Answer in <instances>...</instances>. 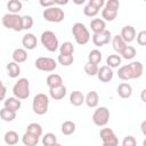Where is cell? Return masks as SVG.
Returning <instances> with one entry per match:
<instances>
[{"label": "cell", "instance_id": "20", "mask_svg": "<svg viewBox=\"0 0 146 146\" xmlns=\"http://www.w3.org/2000/svg\"><path fill=\"white\" fill-rule=\"evenodd\" d=\"M116 92L121 98H129L132 95V88H131V86L129 83L123 82V83L119 84V87L116 89Z\"/></svg>", "mask_w": 146, "mask_h": 146}, {"label": "cell", "instance_id": "9", "mask_svg": "<svg viewBox=\"0 0 146 146\" xmlns=\"http://www.w3.org/2000/svg\"><path fill=\"white\" fill-rule=\"evenodd\" d=\"M99 136L103 140V144H111V145H115V146H117V144H119L117 137L115 136L114 131L110 128H103L99 132Z\"/></svg>", "mask_w": 146, "mask_h": 146}, {"label": "cell", "instance_id": "12", "mask_svg": "<svg viewBox=\"0 0 146 146\" xmlns=\"http://www.w3.org/2000/svg\"><path fill=\"white\" fill-rule=\"evenodd\" d=\"M121 38L125 41V43H129V42H132L135 39H136V30L133 26L131 25H125L122 27L121 30Z\"/></svg>", "mask_w": 146, "mask_h": 146}, {"label": "cell", "instance_id": "27", "mask_svg": "<svg viewBox=\"0 0 146 146\" xmlns=\"http://www.w3.org/2000/svg\"><path fill=\"white\" fill-rule=\"evenodd\" d=\"M74 52V46L72 42L66 41L64 42L60 47H59V55H64V56H73Z\"/></svg>", "mask_w": 146, "mask_h": 146}, {"label": "cell", "instance_id": "38", "mask_svg": "<svg viewBox=\"0 0 146 146\" xmlns=\"http://www.w3.org/2000/svg\"><path fill=\"white\" fill-rule=\"evenodd\" d=\"M98 70H99V67H98V65H96V64H92V63H87L86 65H84V72L88 74V75H91V76H94V75H97L98 74Z\"/></svg>", "mask_w": 146, "mask_h": 146}, {"label": "cell", "instance_id": "34", "mask_svg": "<svg viewBox=\"0 0 146 146\" xmlns=\"http://www.w3.org/2000/svg\"><path fill=\"white\" fill-rule=\"evenodd\" d=\"M102 60V52L98 50V49H94L89 52L88 55V62L89 63H92V64H99Z\"/></svg>", "mask_w": 146, "mask_h": 146}, {"label": "cell", "instance_id": "13", "mask_svg": "<svg viewBox=\"0 0 146 146\" xmlns=\"http://www.w3.org/2000/svg\"><path fill=\"white\" fill-rule=\"evenodd\" d=\"M22 44L25 49L27 50H32L36 47L38 44V40H36V36L33 34V33H26L23 39H22Z\"/></svg>", "mask_w": 146, "mask_h": 146}, {"label": "cell", "instance_id": "24", "mask_svg": "<svg viewBox=\"0 0 146 146\" xmlns=\"http://www.w3.org/2000/svg\"><path fill=\"white\" fill-rule=\"evenodd\" d=\"M18 133L16 132V131H14V130H9V131H7L6 133H5V136H3V140H5V143L7 144V145H9V146H13V145H16L17 143H18Z\"/></svg>", "mask_w": 146, "mask_h": 146}, {"label": "cell", "instance_id": "42", "mask_svg": "<svg viewBox=\"0 0 146 146\" xmlns=\"http://www.w3.org/2000/svg\"><path fill=\"white\" fill-rule=\"evenodd\" d=\"M122 146H137V140L132 136H127L122 140Z\"/></svg>", "mask_w": 146, "mask_h": 146}, {"label": "cell", "instance_id": "17", "mask_svg": "<svg viewBox=\"0 0 146 146\" xmlns=\"http://www.w3.org/2000/svg\"><path fill=\"white\" fill-rule=\"evenodd\" d=\"M86 102V97L83 96V94L79 90H74L71 92L70 95V103L73 106H81L83 103Z\"/></svg>", "mask_w": 146, "mask_h": 146}, {"label": "cell", "instance_id": "15", "mask_svg": "<svg viewBox=\"0 0 146 146\" xmlns=\"http://www.w3.org/2000/svg\"><path fill=\"white\" fill-rule=\"evenodd\" d=\"M129 68H130V72H131V75H132V79H138L143 75V72H144V66L140 62H132L130 64H128Z\"/></svg>", "mask_w": 146, "mask_h": 146}, {"label": "cell", "instance_id": "44", "mask_svg": "<svg viewBox=\"0 0 146 146\" xmlns=\"http://www.w3.org/2000/svg\"><path fill=\"white\" fill-rule=\"evenodd\" d=\"M105 7L117 10V9H119V7H120V2H119L117 0H108V1L105 3Z\"/></svg>", "mask_w": 146, "mask_h": 146}, {"label": "cell", "instance_id": "23", "mask_svg": "<svg viewBox=\"0 0 146 146\" xmlns=\"http://www.w3.org/2000/svg\"><path fill=\"white\" fill-rule=\"evenodd\" d=\"M15 63L19 64V63H24L26 59H27V52L25 49L23 48H16L14 51H13V55H11Z\"/></svg>", "mask_w": 146, "mask_h": 146}, {"label": "cell", "instance_id": "45", "mask_svg": "<svg viewBox=\"0 0 146 146\" xmlns=\"http://www.w3.org/2000/svg\"><path fill=\"white\" fill-rule=\"evenodd\" d=\"M89 3L92 5L94 7H96L97 9H100V8L105 5L104 0H89Z\"/></svg>", "mask_w": 146, "mask_h": 146}, {"label": "cell", "instance_id": "36", "mask_svg": "<svg viewBox=\"0 0 146 146\" xmlns=\"http://www.w3.org/2000/svg\"><path fill=\"white\" fill-rule=\"evenodd\" d=\"M56 143H57V137L51 132H48L42 137V145L43 146H52Z\"/></svg>", "mask_w": 146, "mask_h": 146}, {"label": "cell", "instance_id": "25", "mask_svg": "<svg viewBox=\"0 0 146 146\" xmlns=\"http://www.w3.org/2000/svg\"><path fill=\"white\" fill-rule=\"evenodd\" d=\"M22 141L25 146H36L38 143H39V137H36L34 135H31L29 132H25L22 137Z\"/></svg>", "mask_w": 146, "mask_h": 146}, {"label": "cell", "instance_id": "47", "mask_svg": "<svg viewBox=\"0 0 146 146\" xmlns=\"http://www.w3.org/2000/svg\"><path fill=\"white\" fill-rule=\"evenodd\" d=\"M140 130H141L143 135L146 137V120H144V121L140 123Z\"/></svg>", "mask_w": 146, "mask_h": 146}, {"label": "cell", "instance_id": "2", "mask_svg": "<svg viewBox=\"0 0 146 146\" xmlns=\"http://www.w3.org/2000/svg\"><path fill=\"white\" fill-rule=\"evenodd\" d=\"M72 34L76 41L78 44H87L90 40V33L89 30L84 26V24L82 23H75L72 26Z\"/></svg>", "mask_w": 146, "mask_h": 146}, {"label": "cell", "instance_id": "10", "mask_svg": "<svg viewBox=\"0 0 146 146\" xmlns=\"http://www.w3.org/2000/svg\"><path fill=\"white\" fill-rule=\"evenodd\" d=\"M112 38V34L108 30H105L104 32H100V33H95L92 35V42L96 47H103L105 44H107L110 42Z\"/></svg>", "mask_w": 146, "mask_h": 146}, {"label": "cell", "instance_id": "48", "mask_svg": "<svg viewBox=\"0 0 146 146\" xmlns=\"http://www.w3.org/2000/svg\"><path fill=\"white\" fill-rule=\"evenodd\" d=\"M140 98H141V100H143L144 103H146V88L143 89V91L140 92Z\"/></svg>", "mask_w": 146, "mask_h": 146}, {"label": "cell", "instance_id": "11", "mask_svg": "<svg viewBox=\"0 0 146 146\" xmlns=\"http://www.w3.org/2000/svg\"><path fill=\"white\" fill-rule=\"evenodd\" d=\"M113 75H114V73H113L112 68L110 66H107V65H104V66H100L99 67L97 78L102 82H110L113 79Z\"/></svg>", "mask_w": 146, "mask_h": 146}, {"label": "cell", "instance_id": "4", "mask_svg": "<svg viewBox=\"0 0 146 146\" xmlns=\"http://www.w3.org/2000/svg\"><path fill=\"white\" fill-rule=\"evenodd\" d=\"M14 97L18 99H26L30 96V82L26 78H21L13 87Z\"/></svg>", "mask_w": 146, "mask_h": 146}, {"label": "cell", "instance_id": "49", "mask_svg": "<svg viewBox=\"0 0 146 146\" xmlns=\"http://www.w3.org/2000/svg\"><path fill=\"white\" fill-rule=\"evenodd\" d=\"M5 95H6V87H5V84L2 83V91H1V99H3V98H5Z\"/></svg>", "mask_w": 146, "mask_h": 146}, {"label": "cell", "instance_id": "46", "mask_svg": "<svg viewBox=\"0 0 146 146\" xmlns=\"http://www.w3.org/2000/svg\"><path fill=\"white\" fill-rule=\"evenodd\" d=\"M40 5L47 9V8L54 7V6L56 5V2H55V0H51V1H44V0H40Z\"/></svg>", "mask_w": 146, "mask_h": 146}, {"label": "cell", "instance_id": "29", "mask_svg": "<svg viewBox=\"0 0 146 146\" xmlns=\"http://www.w3.org/2000/svg\"><path fill=\"white\" fill-rule=\"evenodd\" d=\"M117 16V10L115 9H111V8H107L105 7L103 10H102V17L104 21H108V22H112L116 18Z\"/></svg>", "mask_w": 146, "mask_h": 146}, {"label": "cell", "instance_id": "6", "mask_svg": "<svg viewBox=\"0 0 146 146\" xmlns=\"http://www.w3.org/2000/svg\"><path fill=\"white\" fill-rule=\"evenodd\" d=\"M42 16L46 21L48 22H51V23H59L64 19L65 17V14H64V10L60 8V7H50V8H47L43 10L42 13Z\"/></svg>", "mask_w": 146, "mask_h": 146}, {"label": "cell", "instance_id": "8", "mask_svg": "<svg viewBox=\"0 0 146 146\" xmlns=\"http://www.w3.org/2000/svg\"><path fill=\"white\" fill-rule=\"evenodd\" d=\"M34 65L38 70L43 71V72H52L57 67L56 60L50 57H39L35 59Z\"/></svg>", "mask_w": 146, "mask_h": 146}, {"label": "cell", "instance_id": "41", "mask_svg": "<svg viewBox=\"0 0 146 146\" xmlns=\"http://www.w3.org/2000/svg\"><path fill=\"white\" fill-rule=\"evenodd\" d=\"M22 22H23V30H30L33 26V18L30 15L22 16Z\"/></svg>", "mask_w": 146, "mask_h": 146}, {"label": "cell", "instance_id": "28", "mask_svg": "<svg viewBox=\"0 0 146 146\" xmlns=\"http://www.w3.org/2000/svg\"><path fill=\"white\" fill-rule=\"evenodd\" d=\"M0 117H1V120L6 121V122H11L16 119V112L10 111L6 107H2L0 111Z\"/></svg>", "mask_w": 146, "mask_h": 146}, {"label": "cell", "instance_id": "37", "mask_svg": "<svg viewBox=\"0 0 146 146\" xmlns=\"http://www.w3.org/2000/svg\"><path fill=\"white\" fill-rule=\"evenodd\" d=\"M99 13V9H97L96 7H94L92 5H90L89 2L84 6V8H83V14L86 15V16H88V17H94V16H96L97 14Z\"/></svg>", "mask_w": 146, "mask_h": 146}, {"label": "cell", "instance_id": "51", "mask_svg": "<svg viewBox=\"0 0 146 146\" xmlns=\"http://www.w3.org/2000/svg\"><path fill=\"white\" fill-rule=\"evenodd\" d=\"M143 146H146V138L143 140Z\"/></svg>", "mask_w": 146, "mask_h": 146}, {"label": "cell", "instance_id": "39", "mask_svg": "<svg viewBox=\"0 0 146 146\" xmlns=\"http://www.w3.org/2000/svg\"><path fill=\"white\" fill-rule=\"evenodd\" d=\"M121 56H122L124 59H132V58L136 56V49H135V47H132V46H127L125 49L122 51Z\"/></svg>", "mask_w": 146, "mask_h": 146}, {"label": "cell", "instance_id": "30", "mask_svg": "<svg viewBox=\"0 0 146 146\" xmlns=\"http://www.w3.org/2000/svg\"><path fill=\"white\" fill-rule=\"evenodd\" d=\"M117 76L119 79L123 80V81H128V80H131L132 79V75H131V72H130V68L128 65H123L119 68L117 71Z\"/></svg>", "mask_w": 146, "mask_h": 146}, {"label": "cell", "instance_id": "40", "mask_svg": "<svg viewBox=\"0 0 146 146\" xmlns=\"http://www.w3.org/2000/svg\"><path fill=\"white\" fill-rule=\"evenodd\" d=\"M57 60L59 64H62L63 66H70L71 64H73L74 62V57L73 56H64V55H58Z\"/></svg>", "mask_w": 146, "mask_h": 146}, {"label": "cell", "instance_id": "1", "mask_svg": "<svg viewBox=\"0 0 146 146\" xmlns=\"http://www.w3.org/2000/svg\"><path fill=\"white\" fill-rule=\"evenodd\" d=\"M1 23L5 27L9 30H14L16 32H19L23 30V22H22V16L18 14H5L1 18Z\"/></svg>", "mask_w": 146, "mask_h": 146}, {"label": "cell", "instance_id": "43", "mask_svg": "<svg viewBox=\"0 0 146 146\" xmlns=\"http://www.w3.org/2000/svg\"><path fill=\"white\" fill-rule=\"evenodd\" d=\"M136 38H137V42L139 46H146V30L140 31Z\"/></svg>", "mask_w": 146, "mask_h": 146}, {"label": "cell", "instance_id": "16", "mask_svg": "<svg viewBox=\"0 0 146 146\" xmlns=\"http://www.w3.org/2000/svg\"><path fill=\"white\" fill-rule=\"evenodd\" d=\"M112 46H113V49L117 52V54H122V51L125 49V47H127V43H125V41L121 38V35L120 34H116V35H114L113 36V40H112Z\"/></svg>", "mask_w": 146, "mask_h": 146}, {"label": "cell", "instance_id": "52", "mask_svg": "<svg viewBox=\"0 0 146 146\" xmlns=\"http://www.w3.org/2000/svg\"><path fill=\"white\" fill-rule=\"evenodd\" d=\"M52 146H63V145H60V144H58V143H56V144H54Z\"/></svg>", "mask_w": 146, "mask_h": 146}, {"label": "cell", "instance_id": "33", "mask_svg": "<svg viewBox=\"0 0 146 146\" xmlns=\"http://www.w3.org/2000/svg\"><path fill=\"white\" fill-rule=\"evenodd\" d=\"M75 131V123L72 121H65L62 124V133L65 136H70Z\"/></svg>", "mask_w": 146, "mask_h": 146}, {"label": "cell", "instance_id": "5", "mask_svg": "<svg viewBox=\"0 0 146 146\" xmlns=\"http://www.w3.org/2000/svg\"><path fill=\"white\" fill-rule=\"evenodd\" d=\"M41 43L42 46L50 52H54L58 49V39L52 31H44L41 34Z\"/></svg>", "mask_w": 146, "mask_h": 146}, {"label": "cell", "instance_id": "35", "mask_svg": "<svg viewBox=\"0 0 146 146\" xmlns=\"http://www.w3.org/2000/svg\"><path fill=\"white\" fill-rule=\"evenodd\" d=\"M106 64L107 66H110L111 68L114 67H119L121 65V57L119 55H110L106 58Z\"/></svg>", "mask_w": 146, "mask_h": 146}, {"label": "cell", "instance_id": "31", "mask_svg": "<svg viewBox=\"0 0 146 146\" xmlns=\"http://www.w3.org/2000/svg\"><path fill=\"white\" fill-rule=\"evenodd\" d=\"M22 7H23V5H22V2L19 0H10L7 3V8H8V10H9L10 14H17V13H19L22 10Z\"/></svg>", "mask_w": 146, "mask_h": 146}, {"label": "cell", "instance_id": "18", "mask_svg": "<svg viewBox=\"0 0 146 146\" xmlns=\"http://www.w3.org/2000/svg\"><path fill=\"white\" fill-rule=\"evenodd\" d=\"M21 106H22L21 99L16 98V97H9L3 102V107H6L10 111H14V112L18 111L21 108Z\"/></svg>", "mask_w": 146, "mask_h": 146}, {"label": "cell", "instance_id": "3", "mask_svg": "<svg viewBox=\"0 0 146 146\" xmlns=\"http://www.w3.org/2000/svg\"><path fill=\"white\" fill-rule=\"evenodd\" d=\"M49 106V98L46 94H36L32 102L33 112L38 115H43L47 113Z\"/></svg>", "mask_w": 146, "mask_h": 146}, {"label": "cell", "instance_id": "7", "mask_svg": "<svg viewBox=\"0 0 146 146\" xmlns=\"http://www.w3.org/2000/svg\"><path fill=\"white\" fill-rule=\"evenodd\" d=\"M110 120V110L105 106L98 107L97 110H95L94 114H92V122L97 125V127H104L108 123Z\"/></svg>", "mask_w": 146, "mask_h": 146}, {"label": "cell", "instance_id": "22", "mask_svg": "<svg viewBox=\"0 0 146 146\" xmlns=\"http://www.w3.org/2000/svg\"><path fill=\"white\" fill-rule=\"evenodd\" d=\"M84 103H86L87 106L90 107V108L97 107V105H98V103H99V96H98V94H97L96 91H89V92L86 95V102H84Z\"/></svg>", "mask_w": 146, "mask_h": 146}, {"label": "cell", "instance_id": "26", "mask_svg": "<svg viewBox=\"0 0 146 146\" xmlns=\"http://www.w3.org/2000/svg\"><path fill=\"white\" fill-rule=\"evenodd\" d=\"M7 71H8V75L13 79L17 78L21 74V67L15 62H10V63L7 64Z\"/></svg>", "mask_w": 146, "mask_h": 146}, {"label": "cell", "instance_id": "50", "mask_svg": "<svg viewBox=\"0 0 146 146\" xmlns=\"http://www.w3.org/2000/svg\"><path fill=\"white\" fill-rule=\"evenodd\" d=\"M103 146H115V145H111V144H103Z\"/></svg>", "mask_w": 146, "mask_h": 146}, {"label": "cell", "instance_id": "19", "mask_svg": "<svg viewBox=\"0 0 146 146\" xmlns=\"http://www.w3.org/2000/svg\"><path fill=\"white\" fill-rule=\"evenodd\" d=\"M90 27H91V31L94 32V34L100 33V32H104L106 30V23L102 18H95L90 22Z\"/></svg>", "mask_w": 146, "mask_h": 146}, {"label": "cell", "instance_id": "21", "mask_svg": "<svg viewBox=\"0 0 146 146\" xmlns=\"http://www.w3.org/2000/svg\"><path fill=\"white\" fill-rule=\"evenodd\" d=\"M46 83L47 86L50 88H55V87H59V86H63V79L59 74H49L47 76V80H46Z\"/></svg>", "mask_w": 146, "mask_h": 146}, {"label": "cell", "instance_id": "14", "mask_svg": "<svg viewBox=\"0 0 146 146\" xmlns=\"http://www.w3.org/2000/svg\"><path fill=\"white\" fill-rule=\"evenodd\" d=\"M66 95V87L63 84V86H59V87H55V88H50L49 89V96L55 99V100H60L65 97Z\"/></svg>", "mask_w": 146, "mask_h": 146}, {"label": "cell", "instance_id": "32", "mask_svg": "<svg viewBox=\"0 0 146 146\" xmlns=\"http://www.w3.org/2000/svg\"><path fill=\"white\" fill-rule=\"evenodd\" d=\"M26 132H29L31 135H34L36 137H40L42 135V127L39 123H35V122L30 123L26 128Z\"/></svg>", "mask_w": 146, "mask_h": 146}]
</instances>
